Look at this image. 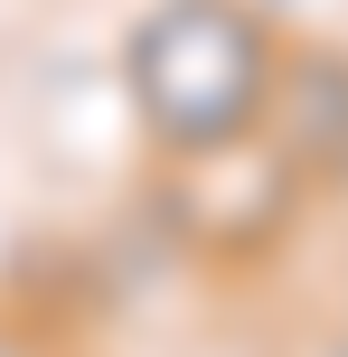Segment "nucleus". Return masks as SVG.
<instances>
[{
    "instance_id": "obj_1",
    "label": "nucleus",
    "mask_w": 348,
    "mask_h": 357,
    "mask_svg": "<svg viewBox=\"0 0 348 357\" xmlns=\"http://www.w3.org/2000/svg\"><path fill=\"white\" fill-rule=\"evenodd\" d=\"M282 19L264 0H151L123 29V104L160 169L217 160L264 132Z\"/></svg>"
},
{
    "instance_id": "obj_2",
    "label": "nucleus",
    "mask_w": 348,
    "mask_h": 357,
    "mask_svg": "<svg viewBox=\"0 0 348 357\" xmlns=\"http://www.w3.org/2000/svg\"><path fill=\"white\" fill-rule=\"evenodd\" d=\"M179 178V235L207 254V264H226V273H245V264H264V254H282V235L301 226V207H311V178H301L292 160H282L273 142H236V151H217V160H188V169H169Z\"/></svg>"
},
{
    "instance_id": "obj_3",
    "label": "nucleus",
    "mask_w": 348,
    "mask_h": 357,
    "mask_svg": "<svg viewBox=\"0 0 348 357\" xmlns=\"http://www.w3.org/2000/svg\"><path fill=\"white\" fill-rule=\"evenodd\" d=\"M264 142L311 188H348V38H282L273 94H264Z\"/></svg>"
},
{
    "instance_id": "obj_4",
    "label": "nucleus",
    "mask_w": 348,
    "mask_h": 357,
    "mask_svg": "<svg viewBox=\"0 0 348 357\" xmlns=\"http://www.w3.org/2000/svg\"><path fill=\"white\" fill-rule=\"evenodd\" d=\"M0 357H56V339L38 320H19V310H0Z\"/></svg>"
}]
</instances>
